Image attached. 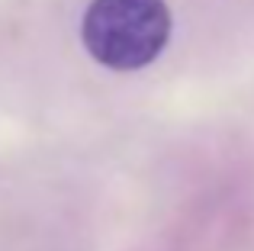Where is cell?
<instances>
[{
  "mask_svg": "<svg viewBox=\"0 0 254 251\" xmlns=\"http://www.w3.org/2000/svg\"><path fill=\"white\" fill-rule=\"evenodd\" d=\"M171 10L164 0H93L81 39L93 58L113 71H138L164 52Z\"/></svg>",
  "mask_w": 254,
  "mask_h": 251,
  "instance_id": "cell-1",
  "label": "cell"
}]
</instances>
